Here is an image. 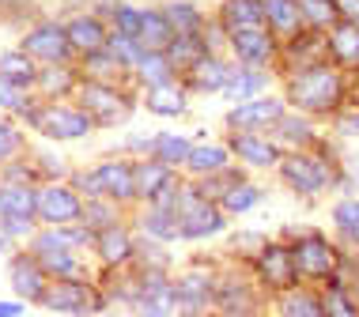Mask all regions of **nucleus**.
<instances>
[{"mask_svg": "<svg viewBox=\"0 0 359 317\" xmlns=\"http://www.w3.org/2000/svg\"><path fill=\"white\" fill-rule=\"evenodd\" d=\"M344 83L337 72H329L325 64H314V69H303L299 76H291L287 83V99L306 113H325L341 102Z\"/></svg>", "mask_w": 359, "mask_h": 317, "instance_id": "nucleus-1", "label": "nucleus"}, {"mask_svg": "<svg viewBox=\"0 0 359 317\" xmlns=\"http://www.w3.org/2000/svg\"><path fill=\"white\" fill-rule=\"evenodd\" d=\"M27 121H31V129H38L46 140H83L87 132L95 129V121L87 118L80 106H69V102H50V106H31V110L23 113Z\"/></svg>", "mask_w": 359, "mask_h": 317, "instance_id": "nucleus-2", "label": "nucleus"}, {"mask_svg": "<svg viewBox=\"0 0 359 317\" xmlns=\"http://www.w3.org/2000/svg\"><path fill=\"white\" fill-rule=\"evenodd\" d=\"M174 219H178V238H208L223 230V211H216V204L197 185H178Z\"/></svg>", "mask_w": 359, "mask_h": 317, "instance_id": "nucleus-3", "label": "nucleus"}, {"mask_svg": "<svg viewBox=\"0 0 359 317\" xmlns=\"http://www.w3.org/2000/svg\"><path fill=\"white\" fill-rule=\"evenodd\" d=\"M42 306L53 314H72V317H87L106 310V295L99 287H91L87 280H50L42 295Z\"/></svg>", "mask_w": 359, "mask_h": 317, "instance_id": "nucleus-4", "label": "nucleus"}, {"mask_svg": "<svg viewBox=\"0 0 359 317\" xmlns=\"http://www.w3.org/2000/svg\"><path fill=\"white\" fill-rule=\"evenodd\" d=\"M38 69H50V64H69L72 61V42L65 34V23H38L34 31L23 34V45H19Z\"/></svg>", "mask_w": 359, "mask_h": 317, "instance_id": "nucleus-5", "label": "nucleus"}, {"mask_svg": "<svg viewBox=\"0 0 359 317\" xmlns=\"http://www.w3.org/2000/svg\"><path fill=\"white\" fill-rule=\"evenodd\" d=\"M83 219V200L72 185L50 181V185L38 189V223L46 227H72Z\"/></svg>", "mask_w": 359, "mask_h": 317, "instance_id": "nucleus-6", "label": "nucleus"}, {"mask_svg": "<svg viewBox=\"0 0 359 317\" xmlns=\"http://www.w3.org/2000/svg\"><path fill=\"white\" fill-rule=\"evenodd\" d=\"M76 99H80V110L95 125H121L133 110V102L118 87H102V83H80Z\"/></svg>", "mask_w": 359, "mask_h": 317, "instance_id": "nucleus-7", "label": "nucleus"}, {"mask_svg": "<svg viewBox=\"0 0 359 317\" xmlns=\"http://www.w3.org/2000/svg\"><path fill=\"white\" fill-rule=\"evenodd\" d=\"M133 310H137L140 317H170L174 310H178V302H174V283L167 280V276H163V268L140 272Z\"/></svg>", "mask_w": 359, "mask_h": 317, "instance_id": "nucleus-8", "label": "nucleus"}, {"mask_svg": "<svg viewBox=\"0 0 359 317\" xmlns=\"http://www.w3.org/2000/svg\"><path fill=\"white\" fill-rule=\"evenodd\" d=\"M291 257H295V268L303 276H310V280H325V276L337 272V249L329 246L318 230H310V234L299 238L295 249H291Z\"/></svg>", "mask_w": 359, "mask_h": 317, "instance_id": "nucleus-9", "label": "nucleus"}, {"mask_svg": "<svg viewBox=\"0 0 359 317\" xmlns=\"http://www.w3.org/2000/svg\"><path fill=\"white\" fill-rule=\"evenodd\" d=\"M95 189L106 200H137V167L125 159H106L91 170Z\"/></svg>", "mask_w": 359, "mask_h": 317, "instance_id": "nucleus-10", "label": "nucleus"}, {"mask_svg": "<svg viewBox=\"0 0 359 317\" xmlns=\"http://www.w3.org/2000/svg\"><path fill=\"white\" fill-rule=\"evenodd\" d=\"M284 181L295 189V193L314 197V193H322V189L329 185V167L322 159H314V155H291L284 162Z\"/></svg>", "mask_w": 359, "mask_h": 317, "instance_id": "nucleus-11", "label": "nucleus"}, {"mask_svg": "<svg viewBox=\"0 0 359 317\" xmlns=\"http://www.w3.org/2000/svg\"><path fill=\"white\" fill-rule=\"evenodd\" d=\"M8 280H12V291L19 295V299H27V302H42L46 287H50V276L42 272V265H38L34 253H15Z\"/></svg>", "mask_w": 359, "mask_h": 317, "instance_id": "nucleus-12", "label": "nucleus"}, {"mask_svg": "<svg viewBox=\"0 0 359 317\" xmlns=\"http://www.w3.org/2000/svg\"><path fill=\"white\" fill-rule=\"evenodd\" d=\"M257 272L261 280L269 287H276V291H291L299 280V268H295V257H291V249L284 246H265L257 257Z\"/></svg>", "mask_w": 359, "mask_h": 317, "instance_id": "nucleus-13", "label": "nucleus"}, {"mask_svg": "<svg viewBox=\"0 0 359 317\" xmlns=\"http://www.w3.org/2000/svg\"><path fill=\"white\" fill-rule=\"evenodd\" d=\"M65 34H69L72 50L80 57L106 53V45H110V31H106L102 19H95V15H72L69 23H65Z\"/></svg>", "mask_w": 359, "mask_h": 317, "instance_id": "nucleus-14", "label": "nucleus"}, {"mask_svg": "<svg viewBox=\"0 0 359 317\" xmlns=\"http://www.w3.org/2000/svg\"><path fill=\"white\" fill-rule=\"evenodd\" d=\"M95 253H99V261L106 268H121V265H129L133 257H137V242H133V230L129 227H121V223H114V227H106L95 234Z\"/></svg>", "mask_w": 359, "mask_h": 317, "instance_id": "nucleus-15", "label": "nucleus"}, {"mask_svg": "<svg viewBox=\"0 0 359 317\" xmlns=\"http://www.w3.org/2000/svg\"><path fill=\"white\" fill-rule=\"evenodd\" d=\"M38 219V189L27 181H0V223Z\"/></svg>", "mask_w": 359, "mask_h": 317, "instance_id": "nucleus-16", "label": "nucleus"}, {"mask_svg": "<svg viewBox=\"0 0 359 317\" xmlns=\"http://www.w3.org/2000/svg\"><path fill=\"white\" fill-rule=\"evenodd\" d=\"M280 118H284V106H280L276 99H257V102H242L227 118V125L235 132H254V129H261V125H276Z\"/></svg>", "mask_w": 359, "mask_h": 317, "instance_id": "nucleus-17", "label": "nucleus"}, {"mask_svg": "<svg viewBox=\"0 0 359 317\" xmlns=\"http://www.w3.org/2000/svg\"><path fill=\"white\" fill-rule=\"evenodd\" d=\"M231 151H235L238 159H246L250 167H276L280 162V148L273 140L257 136V132H235V136H231Z\"/></svg>", "mask_w": 359, "mask_h": 317, "instance_id": "nucleus-18", "label": "nucleus"}, {"mask_svg": "<svg viewBox=\"0 0 359 317\" xmlns=\"http://www.w3.org/2000/svg\"><path fill=\"white\" fill-rule=\"evenodd\" d=\"M212 299V280L205 272H186L178 276V283H174V302H178L182 314H197L205 310Z\"/></svg>", "mask_w": 359, "mask_h": 317, "instance_id": "nucleus-19", "label": "nucleus"}, {"mask_svg": "<svg viewBox=\"0 0 359 317\" xmlns=\"http://www.w3.org/2000/svg\"><path fill=\"white\" fill-rule=\"evenodd\" d=\"M174 27L163 12H144V23H140V34H137V45L140 53H167L170 42H174Z\"/></svg>", "mask_w": 359, "mask_h": 317, "instance_id": "nucleus-20", "label": "nucleus"}, {"mask_svg": "<svg viewBox=\"0 0 359 317\" xmlns=\"http://www.w3.org/2000/svg\"><path fill=\"white\" fill-rule=\"evenodd\" d=\"M261 23H265V4L261 0H227V8H223V27L231 34L261 31Z\"/></svg>", "mask_w": 359, "mask_h": 317, "instance_id": "nucleus-21", "label": "nucleus"}, {"mask_svg": "<svg viewBox=\"0 0 359 317\" xmlns=\"http://www.w3.org/2000/svg\"><path fill=\"white\" fill-rule=\"evenodd\" d=\"M231 45H235L238 61L246 64V69H261V64H269V57H273V38H269L265 31L231 34Z\"/></svg>", "mask_w": 359, "mask_h": 317, "instance_id": "nucleus-22", "label": "nucleus"}, {"mask_svg": "<svg viewBox=\"0 0 359 317\" xmlns=\"http://www.w3.org/2000/svg\"><path fill=\"white\" fill-rule=\"evenodd\" d=\"M144 106L155 118H182L186 113V91L174 87V83H159V87L144 91Z\"/></svg>", "mask_w": 359, "mask_h": 317, "instance_id": "nucleus-23", "label": "nucleus"}, {"mask_svg": "<svg viewBox=\"0 0 359 317\" xmlns=\"http://www.w3.org/2000/svg\"><path fill=\"white\" fill-rule=\"evenodd\" d=\"M167 185H174V174H170V167H163V162H155V159H144L137 162V200H151L163 193Z\"/></svg>", "mask_w": 359, "mask_h": 317, "instance_id": "nucleus-24", "label": "nucleus"}, {"mask_svg": "<svg viewBox=\"0 0 359 317\" xmlns=\"http://www.w3.org/2000/svg\"><path fill=\"white\" fill-rule=\"evenodd\" d=\"M0 80L15 83V87L34 91V83H38V64H34L23 50H8V53H0Z\"/></svg>", "mask_w": 359, "mask_h": 317, "instance_id": "nucleus-25", "label": "nucleus"}, {"mask_svg": "<svg viewBox=\"0 0 359 317\" xmlns=\"http://www.w3.org/2000/svg\"><path fill=\"white\" fill-rule=\"evenodd\" d=\"M186 76H189V83H193L197 91H227V87H231V69H227L223 61H216V57L197 61Z\"/></svg>", "mask_w": 359, "mask_h": 317, "instance_id": "nucleus-26", "label": "nucleus"}, {"mask_svg": "<svg viewBox=\"0 0 359 317\" xmlns=\"http://www.w3.org/2000/svg\"><path fill=\"white\" fill-rule=\"evenodd\" d=\"M42 272L50 280H83V265L76 261V253H65V249H50V253H34Z\"/></svg>", "mask_w": 359, "mask_h": 317, "instance_id": "nucleus-27", "label": "nucleus"}, {"mask_svg": "<svg viewBox=\"0 0 359 317\" xmlns=\"http://www.w3.org/2000/svg\"><path fill=\"white\" fill-rule=\"evenodd\" d=\"M38 91L46 94V99H61V94L76 91V72L69 69V64H50V69H38Z\"/></svg>", "mask_w": 359, "mask_h": 317, "instance_id": "nucleus-28", "label": "nucleus"}, {"mask_svg": "<svg viewBox=\"0 0 359 317\" xmlns=\"http://www.w3.org/2000/svg\"><path fill=\"white\" fill-rule=\"evenodd\" d=\"M189 151H193V143L186 136H174V132H163V136L151 140V155L163 167H186Z\"/></svg>", "mask_w": 359, "mask_h": 317, "instance_id": "nucleus-29", "label": "nucleus"}, {"mask_svg": "<svg viewBox=\"0 0 359 317\" xmlns=\"http://www.w3.org/2000/svg\"><path fill=\"white\" fill-rule=\"evenodd\" d=\"M208 57V45L201 42V38H174L170 50H167V61L174 72H189L197 61H205Z\"/></svg>", "mask_w": 359, "mask_h": 317, "instance_id": "nucleus-30", "label": "nucleus"}, {"mask_svg": "<svg viewBox=\"0 0 359 317\" xmlns=\"http://www.w3.org/2000/svg\"><path fill=\"white\" fill-rule=\"evenodd\" d=\"M133 72H137L140 80L148 83V87H159V83H174V69H170L167 53H144Z\"/></svg>", "mask_w": 359, "mask_h": 317, "instance_id": "nucleus-31", "label": "nucleus"}, {"mask_svg": "<svg viewBox=\"0 0 359 317\" xmlns=\"http://www.w3.org/2000/svg\"><path fill=\"white\" fill-rule=\"evenodd\" d=\"M265 19L284 34H295L303 15H299V0H265Z\"/></svg>", "mask_w": 359, "mask_h": 317, "instance_id": "nucleus-32", "label": "nucleus"}, {"mask_svg": "<svg viewBox=\"0 0 359 317\" xmlns=\"http://www.w3.org/2000/svg\"><path fill=\"white\" fill-rule=\"evenodd\" d=\"M140 227L148 230L151 242H170V238H178V219H174V211H163V208H148V211H144Z\"/></svg>", "mask_w": 359, "mask_h": 317, "instance_id": "nucleus-33", "label": "nucleus"}, {"mask_svg": "<svg viewBox=\"0 0 359 317\" xmlns=\"http://www.w3.org/2000/svg\"><path fill=\"white\" fill-rule=\"evenodd\" d=\"M223 162H227V148H219V143H193L186 167L193 174H208V170H219Z\"/></svg>", "mask_w": 359, "mask_h": 317, "instance_id": "nucleus-34", "label": "nucleus"}, {"mask_svg": "<svg viewBox=\"0 0 359 317\" xmlns=\"http://www.w3.org/2000/svg\"><path fill=\"white\" fill-rule=\"evenodd\" d=\"M329 45H333V53H337V61L341 64H359V27L355 23H348V27H337L333 38H329Z\"/></svg>", "mask_w": 359, "mask_h": 317, "instance_id": "nucleus-35", "label": "nucleus"}, {"mask_svg": "<svg viewBox=\"0 0 359 317\" xmlns=\"http://www.w3.org/2000/svg\"><path fill=\"white\" fill-rule=\"evenodd\" d=\"M163 15L170 19V27L178 38H201V12L193 4H170Z\"/></svg>", "mask_w": 359, "mask_h": 317, "instance_id": "nucleus-36", "label": "nucleus"}, {"mask_svg": "<svg viewBox=\"0 0 359 317\" xmlns=\"http://www.w3.org/2000/svg\"><path fill=\"white\" fill-rule=\"evenodd\" d=\"M261 87H265V72L261 69H242L238 76H231V87L223 94H227V99H238V106H242L250 94H257Z\"/></svg>", "mask_w": 359, "mask_h": 317, "instance_id": "nucleus-37", "label": "nucleus"}, {"mask_svg": "<svg viewBox=\"0 0 359 317\" xmlns=\"http://www.w3.org/2000/svg\"><path fill=\"white\" fill-rule=\"evenodd\" d=\"M83 223H87L91 234H99V230L118 223V211H114V204H106V197H95V200L83 204Z\"/></svg>", "mask_w": 359, "mask_h": 317, "instance_id": "nucleus-38", "label": "nucleus"}, {"mask_svg": "<svg viewBox=\"0 0 359 317\" xmlns=\"http://www.w3.org/2000/svg\"><path fill=\"white\" fill-rule=\"evenodd\" d=\"M280 314H284V317H325V314H322V302H318L314 295H303V291L284 295Z\"/></svg>", "mask_w": 359, "mask_h": 317, "instance_id": "nucleus-39", "label": "nucleus"}, {"mask_svg": "<svg viewBox=\"0 0 359 317\" xmlns=\"http://www.w3.org/2000/svg\"><path fill=\"white\" fill-rule=\"evenodd\" d=\"M299 15L314 27H329L337 23V4L333 0H299Z\"/></svg>", "mask_w": 359, "mask_h": 317, "instance_id": "nucleus-40", "label": "nucleus"}, {"mask_svg": "<svg viewBox=\"0 0 359 317\" xmlns=\"http://www.w3.org/2000/svg\"><path fill=\"white\" fill-rule=\"evenodd\" d=\"M322 314L325 317H359V306L348 291H341V287H333V291L322 299Z\"/></svg>", "mask_w": 359, "mask_h": 317, "instance_id": "nucleus-41", "label": "nucleus"}, {"mask_svg": "<svg viewBox=\"0 0 359 317\" xmlns=\"http://www.w3.org/2000/svg\"><path fill=\"white\" fill-rule=\"evenodd\" d=\"M140 23H144V12H140V8H133V4H118V8H114V27H118L121 38H133V42H137Z\"/></svg>", "mask_w": 359, "mask_h": 317, "instance_id": "nucleus-42", "label": "nucleus"}, {"mask_svg": "<svg viewBox=\"0 0 359 317\" xmlns=\"http://www.w3.org/2000/svg\"><path fill=\"white\" fill-rule=\"evenodd\" d=\"M0 110L8 113H27L31 110V91L27 87H15V83L0 80Z\"/></svg>", "mask_w": 359, "mask_h": 317, "instance_id": "nucleus-43", "label": "nucleus"}, {"mask_svg": "<svg viewBox=\"0 0 359 317\" xmlns=\"http://www.w3.org/2000/svg\"><path fill=\"white\" fill-rule=\"evenodd\" d=\"M257 200H261V189H257V185H250V181H242V185L231 189V193L223 197L219 204L227 208V211H250V208L257 204Z\"/></svg>", "mask_w": 359, "mask_h": 317, "instance_id": "nucleus-44", "label": "nucleus"}, {"mask_svg": "<svg viewBox=\"0 0 359 317\" xmlns=\"http://www.w3.org/2000/svg\"><path fill=\"white\" fill-rule=\"evenodd\" d=\"M19 151H23V132H19L12 121L0 118V167H8Z\"/></svg>", "mask_w": 359, "mask_h": 317, "instance_id": "nucleus-45", "label": "nucleus"}, {"mask_svg": "<svg viewBox=\"0 0 359 317\" xmlns=\"http://www.w3.org/2000/svg\"><path fill=\"white\" fill-rule=\"evenodd\" d=\"M333 219L348 238H359V200H341V204L333 208Z\"/></svg>", "mask_w": 359, "mask_h": 317, "instance_id": "nucleus-46", "label": "nucleus"}, {"mask_svg": "<svg viewBox=\"0 0 359 317\" xmlns=\"http://www.w3.org/2000/svg\"><path fill=\"white\" fill-rule=\"evenodd\" d=\"M276 125H280V132H284V136H291V140H299V143L310 140V125H306L303 118H295V113H284Z\"/></svg>", "mask_w": 359, "mask_h": 317, "instance_id": "nucleus-47", "label": "nucleus"}, {"mask_svg": "<svg viewBox=\"0 0 359 317\" xmlns=\"http://www.w3.org/2000/svg\"><path fill=\"white\" fill-rule=\"evenodd\" d=\"M333 4H337V15L359 27V0H333Z\"/></svg>", "mask_w": 359, "mask_h": 317, "instance_id": "nucleus-48", "label": "nucleus"}, {"mask_svg": "<svg viewBox=\"0 0 359 317\" xmlns=\"http://www.w3.org/2000/svg\"><path fill=\"white\" fill-rule=\"evenodd\" d=\"M23 302H0V317H23Z\"/></svg>", "mask_w": 359, "mask_h": 317, "instance_id": "nucleus-49", "label": "nucleus"}, {"mask_svg": "<svg viewBox=\"0 0 359 317\" xmlns=\"http://www.w3.org/2000/svg\"><path fill=\"white\" fill-rule=\"evenodd\" d=\"M341 129H344V132H359V110L352 113V118H344V121H341Z\"/></svg>", "mask_w": 359, "mask_h": 317, "instance_id": "nucleus-50", "label": "nucleus"}, {"mask_svg": "<svg viewBox=\"0 0 359 317\" xmlns=\"http://www.w3.org/2000/svg\"><path fill=\"white\" fill-rule=\"evenodd\" d=\"M355 306H359V283H355Z\"/></svg>", "mask_w": 359, "mask_h": 317, "instance_id": "nucleus-51", "label": "nucleus"}, {"mask_svg": "<svg viewBox=\"0 0 359 317\" xmlns=\"http://www.w3.org/2000/svg\"><path fill=\"white\" fill-rule=\"evenodd\" d=\"M0 4H15V0H0Z\"/></svg>", "mask_w": 359, "mask_h": 317, "instance_id": "nucleus-52", "label": "nucleus"}]
</instances>
